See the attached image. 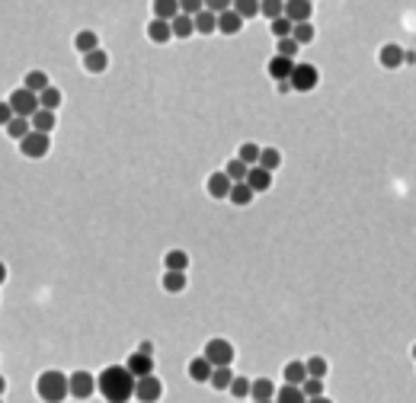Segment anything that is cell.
Masks as SVG:
<instances>
[{"label":"cell","instance_id":"obj_7","mask_svg":"<svg viewBox=\"0 0 416 403\" xmlns=\"http://www.w3.org/2000/svg\"><path fill=\"white\" fill-rule=\"evenodd\" d=\"M7 103L13 106V112L20 115V119H32V115L42 109V103H38V93L26 90V87H16V90H10Z\"/></svg>","mask_w":416,"mask_h":403},{"label":"cell","instance_id":"obj_18","mask_svg":"<svg viewBox=\"0 0 416 403\" xmlns=\"http://www.w3.org/2000/svg\"><path fill=\"white\" fill-rule=\"evenodd\" d=\"M189 288V272H160V291L164 295H182Z\"/></svg>","mask_w":416,"mask_h":403},{"label":"cell","instance_id":"obj_17","mask_svg":"<svg viewBox=\"0 0 416 403\" xmlns=\"http://www.w3.org/2000/svg\"><path fill=\"white\" fill-rule=\"evenodd\" d=\"M160 266H164L166 272H189L192 256H189L186 250H180V247H173V250H166V253H164Z\"/></svg>","mask_w":416,"mask_h":403},{"label":"cell","instance_id":"obj_38","mask_svg":"<svg viewBox=\"0 0 416 403\" xmlns=\"http://www.w3.org/2000/svg\"><path fill=\"white\" fill-rule=\"evenodd\" d=\"M275 403H308V397H304V390L295 388V384H282V388L275 390Z\"/></svg>","mask_w":416,"mask_h":403},{"label":"cell","instance_id":"obj_30","mask_svg":"<svg viewBox=\"0 0 416 403\" xmlns=\"http://www.w3.org/2000/svg\"><path fill=\"white\" fill-rule=\"evenodd\" d=\"M259 154H263V147H259L257 141H241V145L234 147V157H241L247 167H259Z\"/></svg>","mask_w":416,"mask_h":403},{"label":"cell","instance_id":"obj_8","mask_svg":"<svg viewBox=\"0 0 416 403\" xmlns=\"http://www.w3.org/2000/svg\"><path fill=\"white\" fill-rule=\"evenodd\" d=\"M166 397V384L160 374H148V378H138L135 384V400L138 403H160Z\"/></svg>","mask_w":416,"mask_h":403},{"label":"cell","instance_id":"obj_4","mask_svg":"<svg viewBox=\"0 0 416 403\" xmlns=\"http://www.w3.org/2000/svg\"><path fill=\"white\" fill-rule=\"evenodd\" d=\"M292 93H298V96H308V93H314L320 87V71L317 64L310 61H295V71H292Z\"/></svg>","mask_w":416,"mask_h":403},{"label":"cell","instance_id":"obj_2","mask_svg":"<svg viewBox=\"0 0 416 403\" xmlns=\"http://www.w3.org/2000/svg\"><path fill=\"white\" fill-rule=\"evenodd\" d=\"M23 390H36V397L42 403H68L71 400V374L61 372V368H45V372L32 381V388H23Z\"/></svg>","mask_w":416,"mask_h":403},{"label":"cell","instance_id":"obj_9","mask_svg":"<svg viewBox=\"0 0 416 403\" xmlns=\"http://www.w3.org/2000/svg\"><path fill=\"white\" fill-rule=\"evenodd\" d=\"M378 64H381V71H401L403 68V45L401 42H394V38L381 42L378 45Z\"/></svg>","mask_w":416,"mask_h":403},{"label":"cell","instance_id":"obj_44","mask_svg":"<svg viewBox=\"0 0 416 403\" xmlns=\"http://www.w3.org/2000/svg\"><path fill=\"white\" fill-rule=\"evenodd\" d=\"M180 10L186 16H192V20H196V16L205 10V3H202V0H180Z\"/></svg>","mask_w":416,"mask_h":403},{"label":"cell","instance_id":"obj_28","mask_svg":"<svg viewBox=\"0 0 416 403\" xmlns=\"http://www.w3.org/2000/svg\"><path fill=\"white\" fill-rule=\"evenodd\" d=\"M170 26H173V38H176V42H189V38L196 36V20L186 16V13H180Z\"/></svg>","mask_w":416,"mask_h":403},{"label":"cell","instance_id":"obj_13","mask_svg":"<svg viewBox=\"0 0 416 403\" xmlns=\"http://www.w3.org/2000/svg\"><path fill=\"white\" fill-rule=\"evenodd\" d=\"M122 365L129 368V372L135 374V378H148V374H157V358L141 356V352H129Z\"/></svg>","mask_w":416,"mask_h":403},{"label":"cell","instance_id":"obj_34","mask_svg":"<svg viewBox=\"0 0 416 403\" xmlns=\"http://www.w3.org/2000/svg\"><path fill=\"white\" fill-rule=\"evenodd\" d=\"M3 135H7L10 141H16V145H20L26 135H32V119H20V115H16L13 122L3 129Z\"/></svg>","mask_w":416,"mask_h":403},{"label":"cell","instance_id":"obj_43","mask_svg":"<svg viewBox=\"0 0 416 403\" xmlns=\"http://www.w3.org/2000/svg\"><path fill=\"white\" fill-rule=\"evenodd\" d=\"M292 29H295V23H288L285 16L275 20V23H269V32L275 36V42H279V38H292Z\"/></svg>","mask_w":416,"mask_h":403},{"label":"cell","instance_id":"obj_32","mask_svg":"<svg viewBox=\"0 0 416 403\" xmlns=\"http://www.w3.org/2000/svg\"><path fill=\"white\" fill-rule=\"evenodd\" d=\"M221 170L227 173V179H231V183H247V176H250V167L243 163L241 157H227Z\"/></svg>","mask_w":416,"mask_h":403},{"label":"cell","instance_id":"obj_36","mask_svg":"<svg viewBox=\"0 0 416 403\" xmlns=\"http://www.w3.org/2000/svg\"><path fill=\"white\" fill-rule=\"evenodd\" d=\"M292 38H295V42H298L301 48H310L314 42H317V26H314V23H301V26H295V29H292Z\"/></svg>","mask_w":416,"mask_h":403},{"label":"cell","instance_id":"obj_10","mask_svg":"<svg viewBox=\"0 0 416 403\" xmlns=\"http://www.w3.org/2000/svg\"><path fill=\"white\" fill-rule=\"evenodd\" d=\"M231 189H234V183L227 179L224 170H212V173L205 176V192H208V198H215V202H227Z\"/></svg>","mask_w":416,"mask_h":403},{"label":"cell","instance_id":"obj_15","mask_svg":"<svg viewBox=\"0 0 416 403\" xmlns=\"http://www.w3.org/2000/svg\"><path fill=\"white\" fill-rule=\"evenodd\" d=\"M292 71H295V61H292V58H282V54H273V58L266 61V77H269L273 84L292 80Z\"/></svg>","mask_w":416,"mask_h":403},{"label":"cell","instance_id":"obj_42","mask_svg":"<svg viewBox=\"0 0 416 403\" xmlns=\"http://www.w3.org/2000/svg\"><path fill=\"white\" fill-rule=\"evenodd\" d=\"M301 390H304V397H308V400H314V397H324L327 394V384H324V381H317V378H308L301 384Z\"/></svg>","mask_w":416,"mask_h":403},{"label":"cell","instance_id":"obj_14","mask_svg":"<svg viewBox=\"0 0 416 403\" xmlns=\"http://www.w3.org/2000/svg\"><path fill=\"white\" fill-rule=\"evenodd\" d=\"M186 374H189L192 384H208L212 374H215V365L205 356H189V362H186Z\"/></svg>","mask_w":416,"mask_h":403},{"label":"cell","instance_id":"obj_11","mask_svg":"<svg viewBox=\"0 0 416 403\" xmlns=\"http://www.w3.org/2000/svg\"><path fill=\"white\" fill-rule=\"evenodd\" d=\"M144 36H148V42L151 45H173L176 38H173V26L170 23H164V20H148L144 23Z\"/></svg>","mask_w":416,"mask_h":403},{"label":"cell","instance_id":"obj_33","mask_svg":"<svg viewBox=\"0 0 416 403\" xmlns=\"http://www.w3.org/2000/svg\"><path fill=\"white\" fill-rule=\"evenodd\" d=\"M38 103H42V109H48V112H61V106H64V93H61V87H48L45 93H38Z\"/></svg>","mask_w":416,"mask_h":403},{"label":"cell","instance_id":"obj_26","mask_svg":"<svg viewBox=\"0 0 416 403\" xmlns=\"http://www.w3.org/2000/svg\"><path fill=\"white\" fill-rule=\"evenodd\" d=\"M250 400H253V403L275 400V384H273V378H253V388H250Z\"/></svg>","mask_w":416,"mask_h":403},{"label":"cell","instance_id":"obj_12","mask_svg":"<svg viewBox=\"0 0 416 403\" xmlns=\"http://www.w3.org/2000/svg\"><path fill=\"white\" fill-rule=\"evenodd\" d=\"M109 64H113V58H109V52L103 45H99L96 52H90V54H80V68L90 77H103L109 71Z\"/></svg>","mask_w":416,"mask_h":403},{"label":"cell","instance_id":"obj_22","mask_svg":"<svg viewBox=\"0 0 416 403\" xmlns=\"http://www.w3.org/2000/svg\"><path fill=\"white\" fill-rule=\"evenodd\" d=\"M20 87H26V90H32V93H45L48 87H52V77H48V71L32 68V71H26V74H23Z\"/></svg>","mask_w":416,"mask_h":403},{"label":"cell","instance_id":"obj_47","mask_svg":"<svg viewBox=\"0 0 416 403\" xmlns=\"http://www.w3.org/2000/svg\"><path fill=\"white\" fill-rule=\"evenodd\" d=\"M308 403H333V400H330V397L324 394V397H314V400H308Z\"/></svg>","mask_w":416,"mask_h":403},{"label":"cell","instance_id":"obj_46","mask_svg":"<svg viewBox=\"0 0 416 403\" xmlns=\"http://www.w3.org/2000/svg\"><path fill=\"white\" fill-rule=\"evenodd\" d=\"M16 119V112H13V106H10L7 99H3V103H0V122H3V129H7L10 122H13Z\"/></svg>","mask_w":416,"mask_h":403},{"label":"cell","instance_id":"obj_27","mask_svg":"<svg viewBox=\"0 0 416 403\" xmlns=\"http://www.w3.org/2000/svg\"><path fill=\"white\" fill-rule=\"evenodd\" d=\"M259 147H263V154H259V167L269 170V173H279L282 160H285V157H282V151L275 145H259Z\"/></svg>","mask_w":416,"mask_h":403},{"label":"cell","instance_id":"obj_21","mask_svg":"<svg viewBox=\"0 0 416 403\" xmlns=\"http://www.w3.org/2000/svg\"><path fill=\"white\" fill-rule=\"evenodd\" d=\"M282 378H285V384L301 388L304 381H308V365H304V358H288L285 365H282Z\"/></svg>","mask_w":416,"mask_h":403},{"label":"cell","instance_id":"obj_35","mask_svg":"<svg viewBox=\"0 0 416 403\" xmlns=\"http://www.w3.org/2000/svg\"><path fill=\"white\" fill-rule=\"evenodd\" d=\"M304 365H308V378H317V381L330 378V362H327L324 356H308Z\"/></svg>","mask_w":416,"mask_h":403},{"label":"cell","instance_id":"obj_40","mask_svg":"<svg viewBox=\"0 0 416 403\" xmlns=\"http://www.w3.org/2000/svg\"><path fill=\"white\" fill-rule=\"evenodd\" d=\"M234 10L241 13L243 23H253V20L259 16V3H257V0H234Z\"/></svg>","mask_w":416,"mask_h":403},{"label":"cell","instance_id":"obj_6","mask_svg":"<svg viewBox=\"0 0 416 403\" xmlns=\"http://www.w3.org/2000/svg\"><path fill=\"white\" fill-rule=\"evenodd\" d=\"M71 374V400H93L99 394L96 388V374L87 372V368H74Z\"/></svg>","mask_w":416,"mask_h":403},{"label":"cell","instance_id":"obj_1","mask_svg":"<svg viewBox=\"0 0 416 403\" xmlns=\"http://www.w3.org/2000/svg\"><path fill=\"white\" fill-rule=\"evenodd\" d=\"M135 384H138V378L125 365H106L96 374L99 400H106V403H131L135 400Z\"/></svg>","mask_w":416,"mask_h":403},{"label":"cell","instance_id":"obj_49","mask_svg":"<svg viewBox=\"0 0 416 403\" xmlns=\"http://www.w3.org/2000/svg\"><path fill=\"white\" fill-rule=\"evenodd\" d=\"M263 403H275V400H263Z\"/></svg>","mask_w":416,"mask_h":403},{"label":"cell","instance_id":"obj_24","mask_svg":"<svg viewBox=\"0 0 416 403\" xmlns=\"http://www.w3.org/2000/svg\"><path fill=\"white\" fill-rule=\"evenodd\" d=\"M257 202V192L250 189L247 183H234V189H231V196H227V205H234V208H250Z\"/></svg>","mask_w":416,"mask_h":403},{"label":"cell","instance_id":"obj_20","mask_svg":"<svg viewBox=\"0 0 416 403\" xmlns=\"http://www.w3.org/2000/svg\"><path fill=\"white\" fill-rule=\"evenodd\" d=\"M273 183H275V173H269V170H263V167H250L247 186L257 192V196H266V192L273 189Z\"/></svg>","mask_w":416,"mask_h":403},{"label":"cell","instance_id":"obj_29","mask_svg":"<svg viewBox=\"0 0 416 403\" xmlns=\"http://www.w3.org/2000/svg\"><path fill=\"white\" fill-rule=\"evenodd\" d=\"M215 32H218V16H215L212 10H202V13L196 16V36L199 38H212Z\"/></svg>","mask_w":416,"mask_h":403},{"label":"cell","instance_id":"obj_48","mask_svg":"<svg viewBox=\"0 0 416 403\" xmlns=\"http://www.w3.org/2000/svg\"><path fill=\"white\" fill-rule=\"evenodd\" d=\"M410 358H413V362H416V342H413V346H410Z\"/></svg>","mask_w":416,"mask_h":403},{"label":"cell","instance_id":"obj_45","mask_svg":"<svg viewBox=\"0 0 416 403\" xmlns=\"http://www.w3.org/2000/svg\"><path fill=\"white\" fill-rule=\"evenodd\" d=\"M131 352H141V356H157V342H154V339H138V346H135V349H131Z\"/></svg>","mask_w":416,"mask_h":403},{"label":"cell","instance_id":"obj_41","mask_svg":"<svg viewBox=\"0 0 416 403\" xmlns=\"http://www.w3.org/2000/svg\"><path fill=\"white\" fill-rule=\"evenodd\" d=\"M301 52H304V48L298 45L295 38H279V42H275V54H282V58H292V61H295Z\"/></svg>","mask_w":416,"mask_h":403},{"label":"cell","instance_id":"obj_5","mask_svg":"<svg viewBox=\"0 0 416 403\" xmlns=\"http://www.w3.org/2000/svg\"><path fill=\"white\" fill-rule=\"evenodd\" d=\"M16 145V141H13ZM52 135H42V131H32V135H26L20 145H16V151L23 154L26 160H45L48 154H52Z\"/></svg>","mask_w":416,"mask_h":403},{"label":"cell","instance_id":"obj_31","mask_svg":"<svg viewBox=\"0 0 416 403\" xmlns=\"http://www.w3.org/2000/svg\"><path fill=\"white\" fill-rule=\"evenodd\" d=\"M234 378H237V372H234V368H215L212 381H208L205 388H212V390H218V394H224V390H231Z\"/></svg>","mask_w":416,"mask_h":403},{"label":"cell","instance_id":"obj_25","mask_svg":"<svg viewBox=\"0 0 416 403\" xmlns=\"http://www.w3.org/2000/svg\"><path fill=\"white\" fill-rule=\"evenodd\" d=\"M32 131H42V135H55V131H58V112L38 109V112L32 115Z\"/></svg>","mask_w":416,"mask_h":403},{"label":"cell","instance_id":"obj_16","mask_svg":"<svg viewBox=\"0 0 416 403\" xmlns=\"http://www.w3.org/2000/svg\"><path fill=\"white\" fill-rule=\"evenodd\" d=\"M310 16H314V3L310 0H285V20L288 23H310Z\"/></svg>","mask_w":416,"mask_h":403},{"label":"cell","instance_id":"obj_39","mask_svg":"<svg viewBox=\"0 0 416 403\" xmlns=\"http://www.w3.org/2000/svg\"><path fill=\"white\" fill-rule=\"evenodd\" d=\"M250 388H253V378H247V374H237L234 378V384H231V390H227V397L231 400H247L250 397Z\"/></svg>","mask_w":416,"mask_h":403},{"label":"cell","instance_id":"obj_3","mask_svg":"<svg viewBox=\"0 0 416 403\" xmlns=\"http://www.w3.org/2000/svg\"><path fill=\"white\" fill-rule=\"evenodd\" d=\"M202 356L208 358L215 368H234V362H237L234 342L224 339V336H215V339L205 342V346H202Z\"/></svg>","mask_w":416,"mask_h":403},{"label":"cell","instance_id":"obj_23","mask_svg":"<svg viewBox=\"0 0 416 403\" xmlns=\"http://www.w3.org/2000/svg\"><path fill=\"white\" fill-rule=\"evenodd\" d=\"M151 13H154V20L173 23V20L182 13V10H180V0H154V3H151Z\"/></svg>","mask_w":416,"mask_h":403},{"label":"cell","instance_id":"obj_37","mask_svg":"<svg viewBox=\"0 0 416 403\" xmlns=\"http://www.w3.org/2000/svg\"><path fill=\"white\" fill-rule=\"evenodd\" d=\"M259 16H263L266 23H275V20L285 16V3H282V0H263V3H259Z\"/></svg>","mask_w":416,"mask_h":403},{"label":"cell","instance_id":"obj_19","mask_svg":"<svg viewBox=\"0 0 416 403\" xmlns=\"http://www.w3.org/2000/svg\"><path fill=\"white\" fill-rule=\"evenodd\" d=\"M243 29H247V23H243V20H241V13H237L234 7L227 10V13H221V16H218V32H221V36H224V38H234V36H241Z\"/></svg>","mask_w":416,"mask_h":403}]
</instances>
